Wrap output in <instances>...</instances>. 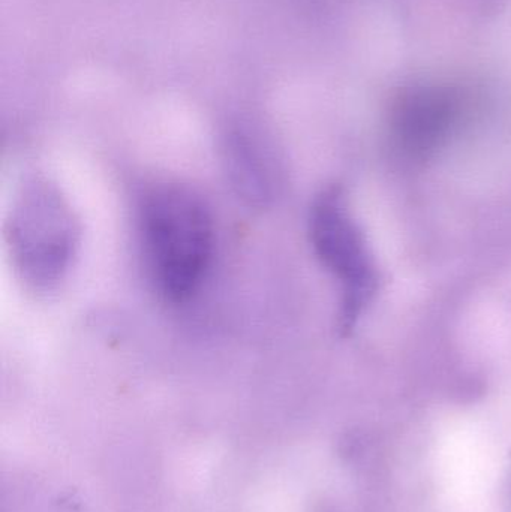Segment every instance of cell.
Returning <instances> with one entry per match:
<instances>
[{
    "label": "cell",
    "instance_id": "obj_2",
    "mask_svg": "<svg viewBox=\"0 0 511 512\" xmlns=\"http://www.w3.org/2000/svg\"><path fill=\"white\" fill-rule=\"evenodd\" d=\"M6 240L21 279L36 291H50L62 282L77 252V219L56 186L33 179L9 213Z\"/></svg>",
    "mask_w": 511,
    "mask_h": 512
},
{
    "label": "cell",
    "instance_id": "obj_5",
    "mask_svg": "<svg viewBox=\"0 0 511 512\" xmlns=\"http://www.w3.org/2000/svg\"><path fill=\"white\" fill-rule=\"evenodd\" d=\"M228 173L243 198L252 203H266L272 195L269 162L260 147L248 135L236 132L227 146Z\"/></svg>",
    "mask_w": 511,
    "mask_h": 512
},
{
    "label": "cell",
    "instance_id": "obj_3",
    "mask_svg": "<svg viewBox=\"0 0 511 512\" xmlns=\"http://www.w3.org/2000/svg\"><path fill=\"white\" fill-rule=\"evenodd\" d=\"M309 234L318 258L342 283V319L348 327L374 291L375 271L341 192L329 189L315 200L309 216Z\"/></svg>",
    "mask_w": 511,
    "mask_h": 512
},
{
    "label": "cell",
    "instance_id": "obj_4",
    "mask_svg": "<svg viewBox=\"0 0 511 512\" xmlns=\"http://www.w3.org/2000/svg\"><path fill=\"white\" fill-rule=\"evenodd\" d=\"M453 116L449 96L435 90L414 93L402 105L399 132L411 149H426L444 134Z\"/></svg>",
    "mask_w": 511,
    "mask_h": 512
},
{
    "label": "cell",
    "instance_id": "obj_1",
    "mask_svg": "<svg viewBox=\"0 0 511 512\" xmlns=\"http://www.w3.org/2000/svg\"><path fill=\"white\" fill-rule=\"evenodd\" d=\"M138 233L144 265L162 298L189 300L212 262L215 227L201 197L180 185L149 189L138 206Z\"/></svg>",
    "mask_w": 511,
    "mask_h": 512
}]
</instances>
